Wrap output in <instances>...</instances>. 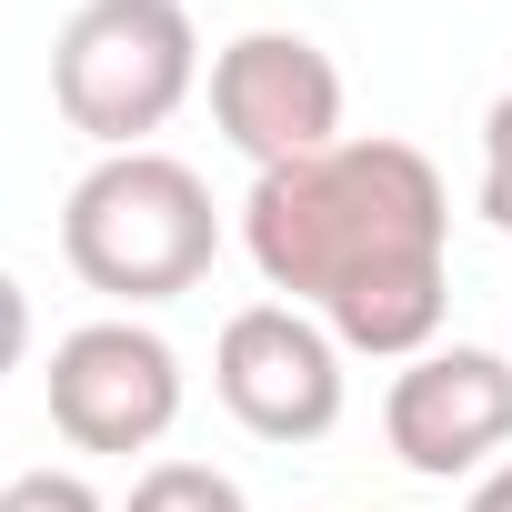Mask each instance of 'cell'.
<instances>
[{
  "instance_id": "5",
  "label": "cell",
  "mask_w": 512,
  "mask_h": 512,
  "mask_svg": "<svg viewBox=\"0 0 512 512\" xmlns=\"http://www.w3.org/2000/svg\"><path fill=\"white\" fill-rule=\"evenodd\" d=\"M211 131L251 161V171H282L342 141V71L322 41L302 31H241L211 51Z\"/></svg>"
},
{
  "instance_id": "2",
  "label": "cell",
  "mask_w": 512,
  "mask_h": 512,
  "mask_svg": "<svg viewBox=\"0 0 512 512\" xmlns=\"http://www.w3.org/2000/svg\"><path fill=\"white\" fill-rule=\"evenodd\" d=\"M61 262L101 302H181L221 262V201L171 151H101L61 201Z\"/></svg>"
},
{
  "instance_id": "8",
  "label": "cell",
  "mask_w": 512,
  "mask_h": 512,
  "mask_svg": "<svg viewBox=\"0 0 512 512\" xmlns=\"http://www.w3.org/2000/svg\"><path fill=\"white\" fill-rule=\"evenodd\" d=\"M121 512H251V502H241V482L211 472V462H151Z\"/></svg>"
},
{
  "instance_id": "11",
  "label": "cell",
  "mask_w": 512,
  "mask_h": 512,
  "mask_svg": "<svg viewBox=\"0 0 512 512\" xmlns=\"http://www.w3.org/2000/svg\"><path fill=\"white\" fill-rule=\"evenodd\" d=\"M21 352H31V292H21L11 272H0V382L21 372Z\"/></svg>"
},
{
  "instance_id": "7",
  "label": "cell",
  "mask_w": 512,
  "mask_h": 512,
  "mask_svg": "<svg viewBox=\"0 0 512 512\" xmlns=\"http://www.w3.org/2000/svg\"><path fill=\"white\" fill-rule=\"evenodd\" d=\"M382 442H392V462L422 472V482L482 472V462L512 442V362L482 352V342H452V352L432 342L422 362L392 372V392H382Z\"/></svg>"
},
{
  "instance_id": "10",
  "label": "cell",
  "mask_w": 512,
  "mask_h": 512,
  "mask_svg": "<svg viewBox=\"0 0 512 512\" xmlns=\"http://www.w3.org/2000/svg\"><path fill=\"white\" fill-rule=\"evenodd\" d=\"M0 512H111L81 472H21V482H0Z\"/></svg>"
},
{
  "instance_id": "3",
  "label": "cell",
  "mask_w": 512,
  "mask_h": 512,
  "mask_svg": "<svg viewBox=\"0 0 512 512\" xmlns=\"http://www.w3.org/2000/svg\"><path fill=\"white\" fill-rule=\"evenodd\" d=\"M201 91V31L181 0H81L51 41V101L101 151H151V131Z\"/></svg>"
},
{
  "instance_id": "4",
  "label": "cell",
  "mask_w": 512,
  "mask_h": 512,
  "mask_svg": "<svg viewBox=\"0 0 512 512\" xmlns=\"http://www.w3.org/2000/svg\"><path fill=\"white\" fill-rule=\"evenodd\" d=\"M211 392L251 442H322L342 422V342L302 302H251L211 342Z\"/></svg>"
},
{
  "instance_id": "9",
  "label": "cell",
  "mask_w": 512,
  "mask_h": 512,
  "mask_svg": "<svg viewBox=\"0 0 512 512\" xmlns=\"http://www.w3.org/2000/svg\"><path fill=\"white\" fill-rule=\"evenodd\" d=\"M482 221L512 241V91L482 111Z\"/></svg>"
},
{
  "instance_id": "1",
  "label": "cell",
  "mask_w": 512,
  "mask_h": 512,
  "mask_svg": "<svg viewBox=\"0 0 512 512\" xmlns=\"http://www.w3.org/2000/svg\"><path fill=\"white\" fill-rule=\"evenodd\" d=\"M241 251L282 302L322 312L342 352L422 362L452 312V201L412 141L342 131L312 161L251 171Z\"/></svg>"
},
{
  "instance_id": "6",
  "label": "cell",
  "mask_w": 512,
  "mask_h": 512,
  "mask_svg": "<svg viewBox=\"0 0 512 512\" xmlns=\"http://www.w3.org/2000/svg\"><path fill=\"white\" fill-rule=\"evenodd\" d=\"M51 422L71 452H151L181 422V352L151 322H81L51 342Z\"/></svg>"
},
{
  "instance_id": "12",
  "label": "cell",
  "mask_w": 512,
  "mask_h": 512,
  "mask_svg": "<svg viewBox=\"0 0 512 512\" xmlns=\"http://www.w3.org/2000/svg\"><path fill=\"white\" fill-rule=\"evenodd\" d=\"M462 512H512V462H492V472L472 482V502H462Z\"/></svg>"
}]
</instances>
